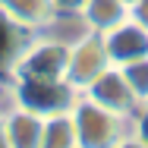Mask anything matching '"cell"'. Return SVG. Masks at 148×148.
I'll use <instances>...</instances> for the list:
<instances>
[{
	"label": "cell",
	"instance_id": "6da1fadb",
	"mask_svg": "<svg viewBox=\"0 0 148 148\" xmlns=\"http://www.w3.org/2000/svg\"><path fill=\"white\" fill-rule=\"evenodd\" d=\"M69 117H73V126H76L79 148H114L129 132V117H120L114 110L95 104L85 95L76 98Z\"/></svg>",
	"mask_w": 148,
	"mask_h": 148
},
{
	"label": "cell",
	"instance_id": "7a4b0ae2",
	"mask_svg": "<svg viewBox=\"0 0 148 148\" xmlns=\"http://www.w3.org/2000/svg\"><path fill=\"white\" fill-rule=\"evenodd\" d=\"M6 88L13 98V107L32 110L38 117L69 114L79 91L66 79H6Z\"/></svg>",
	"mask_w": 148,
	"mask_h": 148
},
{
	"label": "cell",
	"instance_id": "3957f363",
	"mask_svg": "<svg viewBox=\"0 0 148 148\" xmlns=\"http://www.w3.org/2000/svg\"><path fill=\"white\" fill-rule=\"evenodd\" d=\"M69 44L47 32H32L25 51L19 54L10 79H63L66 76Z\"/></svg>",
	"mask_w": 148,
	"mask_h": 148
},
{
	"label": "cell",
	"instance_id": "277c9868",
	"mask_svg": "<svg viewBox=\"0 0 148 148\" xmlns=\"http://www.w3.org/2000/svg\"><path fill=\"white\" fill-rule=\"evenodd\" d=\"M107 66H110V57H107V47H104L101 35L85 32L82 38H76L69 44V60H66V76L63 79L82 95Z\"/></svg>",
	"mask_w": 148,
	"mask_h": 148
},
{
	"label": "cell",
	"instance_id": "5b68a950",
	"mask_svg": "<svg viewBox=\"0 0 148 148\" xmlns=\"http://www.w3.org/2000/svg\"><path fill=\"white\" fill-rule=\"evenodd\" d=\"M85 98H91L95 104H101V107H107V110H114L120 117H132L136 110H139V98H136V91L129 88V82H126V76H123V69L120 66H107L95 82H91L88 88L82 91Z\"/></svg>",
	"mask_w": 148,
	"mask_h": 148
},
{
	"label": "cell",
	"instance_id": "8992f818",
	"mask_svg": "<svg viewBox=\"0 0 148 148\" xmlns=\"http://www.w3.org/2000/svg\"><path fill=\"white\" fill-rule=\"evenodd\" d=\"M101 41H104L107 57H110L114 66H126V63H132V60L148 57V32L142 29L139 22H132L129 16H126L120 25L101 32Z\"/></svg>",
	"mask_w": 148,
	"mask_h": 148
},
{
	"label": "cell",
	"instance_id": "52a82bcc",
	"mask_svg": "<svg viewBox=\"0 0 148 148\" xmlns=\"http://www.w3.org/2000/svg\"><path fill=\"white\" fill-rule=\"evenodd\" d=\"M3 129H6V145L10 148H41L44 117L22 110V107H10L3 114Z\"/></svg>",
	"mask_w": 148,
	"mask_h": 148
},
{
	"label": "cell",
	"instance_id": "ba28073f",
	"mask_svg": "<svg viewBox=\"0 0 148 148\" xmlns=\"http://www.w3.org/2000/svg\"><path fill=\"white\" fill-rule=\"evenodd\" d=\"M0 10L25 32H41L57 13L51 0H0Z\"/></svg>",
	"mask_w": 148,
	"mask_h": 148
},
{
	"label": "cell",
	"instance_id": "9c48e42d",
	"mask_svg": "<svg viewBox=\"0 0 148 148\" xmlns=\"http://www.w3.org/2000/svg\"><path fill=\"white\" fill-rule=\"evenodd\" d=\"M29 38H32V32H25L19 22H13V19L0 10V79H10V73H13L19 54H22L25 44H29Z\"/></svg>",
	"mask_w": 148,
	"mask_h": 148
},
{
	"label": "cell",
	"instance_id": "30bf717a",
	"mask_svg": "<svg viewBox=\"0 0 148 148\" xmlns=\"http://www.w3.org/2000/svg\"><path fill=\"white\" fill-rule=\"evenodd\" d=\"M79 16H82V22L88 25V32H107L120 25L126 16H129V6L123 3V0H85L82 3V10H79Z\"/></svg>",
	"mask_w": 148,
	"mask_h": 148
},
{
	"label": "cell",
	"instance_id": "8fae6325",
	"mask_svg": "<svg viewBox=\"0 0 148 148\" xmlns=\"http://www.w3.org/2000/svg\"><path fill=\"white\" fill-rule=\"evenodd\" d=\"M41 148H79V142H76V126H73V117L69 114L44 117Z\"/></svg>",
	"mask_w": 148,
	"mask_h": 148
},
{
	"label": "cell",
	"instance_id": "7c38bea8",
	"mask_svg": "<svg viewBox=\"0 0 148 148\" xmlns=\"http://www.w3.org/2000/svg\"><path fill=\"white\" fill-rule=\"evenodd\" d=\"M120 69H123L129 88L136 91V98L145 104V101H148V57L132 60V63H126V66H120Z\"/></svg>",
	"mask_w": 148,
	"mask_h": 148
},
{
	"label": "cell",
	"instance_id": "4fadbf2b",
	"mask_svg": "<svg viewBox=\"0 0 148 148\" xmlns=\"http://www.w3.org/2000/svg\"><path fill=\"white\" fill-rule=\"evenodd\" d=\"M129 132H132L139 142H145V145H148V101H145V104H139V110L129 117Z\"/></svg>",
	"mask_w": 148,
	"mask_h": 148
},
{
	"label": "cell",
	"instance_id": "5bb4252c",
	"mask_svg": "<svg viewBox=\"0 0 148 148\" xmlns=\"http://www.w3.org/2000/svg\"><path fill=\"white\" fill-rule=\"evenodd\" d=\"M129 19L139 22V25L148 32V0H136V3H129Z\"/></svg>",
	"mask_w": 148,
	"mask_h": 148
},
{
	"label": "cell",
	"instance_id": "9a60e30c",
	"mask_svg": "<svg viewBox=\"0 0 148 148\" xmlns=\"http://www.w3.org/2000/svg\"><path fill=\"white\" fill-rule=\"evenodd\" d=\"M51 3H54L57 13H79L85 0H51Z\"/></svg>",
	"mask_w": 148,
	"mask_h": 148
},
{
	"label": "cell",
	"instance_id": "2e32d148",
	"mask_svg": "<svg viewBox=\"0 0 148 148\" xmlns=\"http://www.w3.org/2000/svg\"><path fill=\"white\" fill-rule=\"evenodd\" d=\"M114 148H148V145H145V142H139V139H136L132 132H126V136H123V139H120V142H117Z\"/></svg>",
	"mask_w": 148,
	"mask_h": 148
},
{
	"label": "cell",
	"instance_id": "e0dca14e",
	"mask_svg": "<svg viewBox=\"0 0 148 148\" xmlns=\"http://www.w3.org/2000/svg\"><path fill=\"white\" fill-rule=\"evenodd\" d=\"M0 148H10L6 145V129H3V114H0Z\"/></svg>",
	"mask_w": 148,
	"mask_h": 148
},
{
	"label": "cell",
	"instance_id": "ac0fdd59",
	"mask_svg": "<svg viewBox=\"0 0 148 148\" xmlns=\"http://www.w3.org/2000/svg\"><path fill=\"white\" fill-rule=\"evenodd\" d=\"M123 3H126V6H129V3H136V0H123Z\"/></svg>",
	"mask_w": 148,
	"mask_h": 148
},
{
	"label": "cell",
	"instance_id": "d6986e66",
	"mask_svg": "<svg viewBox=\"0 0 148 148\" xmlns=\"http://www.w3.org/2000/svg\"><path fill=\"white\" fill-rule=\"evenodd\" d=\"M0 82H3V79H0Z\"/></svg>",
	"mask_w": 148,
	"mask_h": 148
}]
</instances>
